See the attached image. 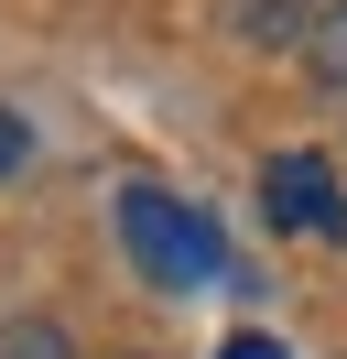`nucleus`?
Listing matches in <instances>:
<instances>
[{
  "label": "nucleus",
  "mask_w": 347,
  "mask_h": 359,
  "mask_svg": "<svg viewBox=\"0 0 347 359\" xmlns=\"http://www.w3.org/2000/svg\"><path fill=\"white\" fill-rule=\"evenodd\" d=\"M22 163H33V120H11V109H0V175H22Z\"/></svg>",
  "instance_id": "423d86ee"
},
{
  "label": "nucleus",
  "mask_w": 347,
  "mask_h": 359,
  "mask_svg": "<svg viewBox=\"0 0 347 359\" xmlns=\"http://www.w3.org/2000/svg\"><path fill=\"white\" fill-rule=\"evenodd\" d=\"M304 66H315V88L347 98V0L337 11H315V33H304Z\"/></svg>",
  "instance_id": "20e7f679"
},
{
  "label": "nucleus",
  "mask_w": 347,
  "mask_h": 359,
  "mask_svg": "<svg viewBox=\"0 0 347 359\" xmlns=\"http://www.w3.org/2000/svg\"><path fill=\"white\" fill-rule=\"evenodd\" d=\"M228 22H239V44H293V33H315V0H239Z\"/></svg>",
  "instance_id": "7ed1b4c3"
},
{
  "label": "nucleus",
  "mask_w": 347,
  "mask_h": 359,
  "mask_svg": "<svg viewBox=\"0 0 347 359\" xmlns=\"http://www.w3.org/2000/svg\"><path fill=\"white\" fill-rule=\"evenodd\" d=\"M217 359H282V337H260V327H239V337H228V348H217Z\"/></svg>",
  "instance_id": "0eeeda50"
},
{
  "label": "nucleus",
  "mask_w": 347,
  "mask_h": 359,
  "mask_svg": "<svg viewBox=\"0 0 347 359\" xmlns=\"http://www.w3.org/2000/svg\"><path fill=\"white\" fill-rule=\"evenodd\" d=\"M0 359H76V337L55 316H0Z\"/></svg>",
  "instance_id": "39448f33"
},
{
  "label": "nucleus",
  "mask_w": 347,
  "mask_h": 359,
  "mask_svg": "<svg viewBox=\"0 0 347 359\" xmlns=\"http://www.w3.org/2000/svg\"><path fill=\"white\" fill-rule=\"evenodd\" d=\"M260 218L282 240H347V185L325 153H271L260 163Z\"/></svg>",
  "instance_id": "f03ea898"
},
{
  "label": "nucleus",
  "mask_w": 347,
  "mask_h": 359,
  "mask_svg": "<svg viewBox=\"0 0 347 359\" xmlns=\"http://www.w3.org/2000/svg\"><path fill=\"white\" fill-rule=\"evenodd\" d=\"M108 218H120V250L141 262L152 294H206L217 272H228L217 218H206V207H185V196H163V185H120V196H108Z\"/></svg>",
  "instance_id": "f257e3e1"
}]
</instances>
